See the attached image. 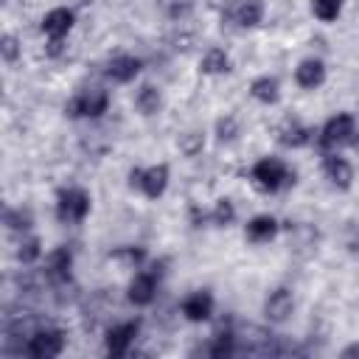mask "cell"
<instances>
[{
  "mask_svg": "<svg viewBox=\"0 0 359 359\" xmlns=\"http://www.w3.org/2000/svg\"><path fill=\"white\" fill-rule=\"evenodd\" d=\"M252 182H255V188H261V191H266V194H275V191L292 185V182H294V174L286 168L283 160H278V157H264V160H258V163L252 165Z\"/></svg>",
  "mask_w": 359,
  "mask_h": 359,
  "instance_id": "obj_1",
  "label": "cell"
},
{
  "mask_svg": "<svg viewBox=\"0 0 359 359\" xmlns=\"http://www.w3.org/2000/svg\"><path fill=\"white\" fill-rule=\"evenodd\" d=\"M90 213V194L84 188H62L56 196V216L65 224H76Z\"/></svg>",
  "mask_w": 359,
  "mask_h": 359,
  "instance_id": "obj_2",
  "label": "cell"
},
{
  "mask_svg": "<svg viewBox=\"0 0 359 359\" xmlns=\"http://www.w3.org/2000/svg\"><path fill=\"white\" fill-rule=\"evenodd\" d=\"M107 104H109V95L98 87H93V90H84V93L73 95L65 104V112L70 118H98L101 112H107Z\"/></svg>",
  "mask_w": 359,
  "mask_h": 359,
  "instance_id": "obj_3",
  "label": "cell"
},
{
  "mask_svg": "<svg viewBox=\"0 0 359 359\" xmlns=\"http://www.w3.org/2000/svg\"><path fill=\"white\" fill-rule=\"evenodd\" d=\"M129 185L132 188H140L149 199H157V196H163V191H165V185H168V165H151V168H146V171H140V168H132L129 171Z\"/></svg>",
  "mask_w": 359,
  "mask_h": 359,
  "instance_id": "obj_4",
  "label": "cell"
},
{
  "mask_svg": "<svg viewBox=\"0 0 359 359\" xmlns=\"http://www.w3.org/2000/svg\"><path fill=\"white\" fill-rule=\"evenodd\" d=\"M62 348H65V334L59 328H39L31 334L25 353L34 359H53L62 353Z\"/></svg>",
  "mask_w": 359,
  "mask_h": 359,
  "instance_id": "obj_5",
  "label": "cell"
},
{
  "mask_svg": "<svg viewBox=\"0 0 359 359\" xmlns=\"http://www.w3.org/2000/svg\"><path fill=\"white\" fill-rule=\"evenodd\" d=\"M353 135H356L353 118H351L348 112H339V115H334V118L323 126V132H320V146H323V149H339V146L351 143Z\"/></svg>",
  "mask_w": 359,
  "mask_h": 359,
  "instance_id": "obj_6",
  "label": "cell"
},
{
  "mask_svg": "<svg viewBox=\"0 0 359 359\" xmlns=\"http://www.w3.org/2000/svg\"><path fill=\"white\" fill-rule=\"evenodd\" d=\"M137 331H140V323L137 320H129V323H121V325L109 328L107 331V353L109 356H123L129 351V345L135 342Z\"/></svg>",
  "mask_w": 359,
  "mask_h": 359,
  "instance_id": "obj_7",
  "label": "cell"
},
{
  "mask_svg": "<svg viewBox=\"0 0 359 359\" xmlns=\"http://www.w3.org/2000/svg\"><path fill=\"white\" fill-rule=\"evenodd\" d=\"M292 309H294V300H292V292L289 289H275L269 297H266V303H264V314H266V320L269 323H286L289 320V314H292Z\"/></svg>",
  "mask_w": 359,
  "mask_h": 359,
  "instance_id": "obj_8",
  "label": "cell"
},
{
  "mask_svg": "<svg viewBox=\"0 0 359 359\" xmlns=\"http://www.w3.org/2000/svg\"><path fill=\"white\" fill-rule=\"evenodd\" d=\"M154 292H157V275H154V272H140V275H135V280L129 283L126 297H129V303H135V306H149V303L154 300Z\"/></svg>",
  "mask_w": 359,
  "mask_h": 359,
  "instance_id": "obj_9",
  "label": "cell"
},
{
  "mask_svg": "<svg viewBox=\"0 0 359 359\" xmlns=\"http://www.w3.org/2000/svg\"><path fill=\"white\" fill-rule=\"evenodd\" d=\"M210 311H213V297H210V292H205V289L191 292V294L182 300V314H185V320H191V323L208 320Z\"/></svg>",
  "mask_w": 359,
  "mask_h": 359,
  "instance_id": "obj_10",
  "label": "cell"
},
{
  "mask_svg": "<svg viewBox=\"0 0 359 359\" xmlns=\"http://www.w3.org/2000/svg\"><path fill=\"white\" fill-rule=\"evenodd\" d=\"M323 171H325V177H328L339 191H348V188H351L353 168H351V163H348L345 157H339V154H328V157L323 160Z\"/></svg>",
  "mask_w": 359,
  "mask_h": 359,
  "instance_id": "obj_11",
  "label": "cell"
},
{
  "mask_svg": "<svg viewBox=\"0 0 359 359\" xmlns=\"http://www.w3.org/2000/svg\"><path fill=\"white\" fill-rule=\"evenodd\" d=\"M70 28H73V11L70 8H53L42 17V34L50 36V39L67 36Z\"/></svg>",
  "mask_w": 359,
  "mask_h": 359,
  "instance_id": "obj_12",
  "label": "cell"
},
{
  "mask_svg": "<svg viewBox=\"0 0 359 359\" xmlns=\"http://www.w3.org/2000/svg\"><path fill=\"white\" fill-rule=\"evenodd\" d=\"M294 81H297L300 87H306V90L320 87V84L325 81V65H323L320 59H303V62L297 65V70H294Z\"/></svg>",
  "mask_w": 359,
  "mask_h": 359,
  "instance_id": "obj_13",
  "label": "cell"
},
{
  "mask_svg": "<svg viewBox=\"0 0 359 359\" xmlns=\"http://www.w3.org/2000/svg\"><path fill=\"white\" fill-rule=\"evenodd\" d=\"M137 73H140V59H135V56H115V59L107 65V76H109L112 81H118V84L132 81Z\"/></svg>",
  "mask_w": 359,
  "mask_h": 359,
  "instance_id": "obj_14",
  "label": "cell"
},
{
  "mask_svg": "<svg viewBox=\"0 0 359 359\" xmlns=\"http://www.w3.org/2000/svg\"><path fill=\"white\" fill-rule=\"evenodd\" d=\"M311 129L309 126H303V123H297V121H286L280 129H278V140H280V146H289V149H300V146H306L309 140H311Z\"/></svg>",
  "mask_w": 359,
  "mask_h": 359,
  "instance_id": "obj_15",
  "label": "cell"
},
{
  "mask_svg": "<svg viewBox=\"0 0 359 359\" xmlns=\"http://www.w3.org/2000/svg\"><path fill=\"white\" fill-rule=\"evenodd\" d=\"M70 264H73V255H70L67 247L53 250V252L48 255V278H50L53 283L67 280V278H70Z\"/></svg>",
  "mask_w": 359,
  "mask_h": 359,
  "instance_id": "obj_16",
  "label": "cell"
},
{
  "mask_svg": "<svg viewBox=\"0 0 359 359\" xmlns=\"http://www.w3.org/2000/svg\"><path fill=\"white\" fill-rule=\"evenodd\" d=\"M261 17H264V3H261V0H241V3L233 6V20H236V25H241V28L258 25Z\"/></svg>",
  "mask_w": 359,
  "mask_h": 359,
  "instance_id": "obj_17",
  "label": "cell"
},
{
  "mask_svg": "<svg viewBox=\"0 0 359 359\" xmlns=\"http://www.w3.org/2000/svg\"><path fill=\"white\" fill-rule=\"evenodd\" d=\"M278 236V222L272 216H255L250 224H247V241L252 244H264V241H272Z\"/></svg>",
  "mask_w": 359,
  "mask_h": 359,
  "instance_id": "obj_18",
  "label": "cell"
},
{
  "mask_svg": "<svg viewBox=\"0 0 359 359\" xmlns=\"http://www.w3.org/2000/svg\"><path fill=\"white\" fill-rule=\"evenodd\" d=\"M250 93H252V98L261 101V104H278V98H280V84H278V79H272V76H261V79H255V81L250 84Z\"/></svg>",
  "mask_w": 359,
  "mask_h": 359,
  "instance_id": "obj_19",
  "label": "cell"
},
{
  "mask_svg": "<svg viewBox=\"0 0 359 359\" xmlns=\"http://www.w3.org/2000/svg\"><path fill=\"white\" fill-rule=\"evenodd\" d=\"M230 70V56L222 50V48H210L202 59V73L208 76H219V73H227Z\"/></svg>",
  "mask_w": 359,
  "mask_h": 359,
  "instance_id": "obj_20",
  "label": "cell"
},
{
  "mask_svg": "<svg viewBox=\"0 0 359 359\" xmlns=\"http://www.w3.org/2000/svg\"><path fill=\"white\" fill-rule=\"evenodd\" d=\"M342 6H345V0H311V11H314V17L323 20V22L337 20L339 11H342Z\"/></svg>",
  "mask_w": 359,
  "mask_h": 359,
  "instance_id": "obj_21",
  "label": "cell"
},
{
  "mask_svg": "<svg viewBox=\"0 0 359 359\" xmlns=\"http://www.w3.org/2000/svg\"><path fill=\"white\" fill-rule=\"evenodd\" d=\"M135 104H137V109H140L143 115H154V112L160 109V93H157L151 84H146V87H140Z\"/></svg>",
  "mask_w": 359,
  "mask_h": 359,
  "instance_id": "obj_22",
  "label": "cell"
},
{
  "mask_svg": "<svg viewBox=\"0 0 359 359\" xmlns=\"http://www.w3.org/2000/svg\"><path fill=\"white\" fill-rule=\"evenodd\" d=\"M39 252H42L39 238H36V236H28V238H22L20 247H17V261H22V264H34V261L39 258Z\"/></svg>",
  "mask_w": 359,
  "mask_h": 359,
  "instance_id": "obj_23",
  "label": "cell"
},
{
  "mask_svg": "<svg viewBox=\"0 0 359 359\" xmlns=\"http://www.w3.org/2000/svg\"><path fill=\"white\" fill-rule=\"evenodd\" d=\"M210 219L216 222V224H230L233 219H236V210H233V202L230 199H219L216 202V208H213V213H210Z\"/></svg>",
  "mask_w": 359,
  "mask_h": 359,
  "instance_id": "obj_24",
  "label": "cell"
},
{
  "mask_svg": "<svg viewBox=\"0 0 359 359\" xmlns=\"http://www.w3.org/2000/svg\"><path fill=\"white\" fill-rule=\"evenodd\" d=\"M6 224H8L11 230H28V227H31V213L22 210V208L6 210Z\"/></svg>",
  "mask_w": 359,
  "mask_h": 359,
  "instance_id": "obj_25",
  "label": "cell"
},
{
  "mask_svg": "<svg viewBox=\"0 0 359 359\" xmlns=\"http://www.w3.org/2000/svg\"><path fill=\"white\" fill-rule=\"evenodd\" d=\"M0 53H3V62H17V53H20V45H17V39L11 36V34H6L3 36V42H0Z\"/></svg>",
  "mask_w": 359,
  "mask_h": 359,
  "instance_id": "obj_26",
  "label": "cell"
},
{
  "mask_svg": "<svg viewBox=\"0 0 359 359\" xmlns=\"http://www.w3.org/2000/svg\"><path fill=\"white\" fill-rule=\"evenodd\" d=\"M236 132H238V123H236V118H222L219 123H216V135H219V140H233L236 137Z\"/></svg>",
  "mask_w": 359,
  "mask_h": 359,
  "instance_id": "obj_27",
  "label": "cell"
},
{
  "mask_svg": "<svg viewBox=\"0 0 359 359\" xmlns=\"http://www.w3.org/2000/svg\"><path fill=\"white\" fill-rule=\"evenodd\" d=\"M180 149H182L185 154H196V151L202 149V135H199V132H188V135L182 137Z\"/></svg>",
  "mask_w": 359,
  "mask_h": 359,
  "instance_id": "obj_28",
  "label": "cell"
},
{
  "mask_svg": "<svg viewBox=\"0 0 359 359\" xmlns=\"http://www.w3.org/2000/svg\"><path fill=\"white\" fill-rule=\"evenodd\" d=\"M342 356H359V345H351V348H345V351H342Z\"/></svg>",
  "mask_w": 359,
  "mask_h": 359,
  "instance_id": "obj_29",
  "label": "cell"
},
{
  "mask_svg": "<svg viewBox=\"0 0 359 359\" xmlns=\"http://www.w3.org/2000/svg\"><path fill=\"white\" fill-rule=\"evenodd\" d=\"M351 146H353V149L359 151V135H353V140H351Z\"/></svg>",
  "mask_w": 359,
  "mask_h": 359,
  "instance_id": "obj_30",
  "label": "cell"
}]
</instances>
